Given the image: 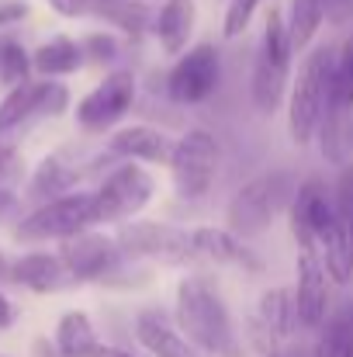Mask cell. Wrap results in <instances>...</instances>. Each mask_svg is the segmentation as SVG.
Returning <instances> with one entry per match:
<instances>
[{
  "label": "cell",
  "instance_id": "6da1fadb",
  "mask_svg": "<svg viewBox=\"0 0 353 357\" xmlns=\"http://www.w3.org/2000/svg\"><path fill=\"white\" fill-rule=\"evenodd\" d=\"M177 326L208 357H242L233 316L205 274H187L177 284Z\"/></svg>",
  "mask_w": 353,
  "mask_h": 357
},
{
  "label": "cell",
  "instance_id": "7a4b0ae2",
  "mask_svg": "<svg viewBox=\"0 0 353 357\" xmlns=\"http://www.w3.org/2000/svg\"><path fill=\"white\" fill-rule=\"evenodd\" d=\"M336 84V45H319L301 59L298 80L288 98V128L298 146H308L319 135L326 105Z\"/></svg>",
  "mask_w": 353,
  "mask_h": 357
},
{
  "label": "cell",
  "instance_id": "3957f363",
  "mask_svg": "<svg viewBox=\"0 0 353 357\" xmlns=\"http://www.w3.org/2000/svg\"><path fill=\"white\" fill-rule=\"evenodd\" d=\"M298 177L291 170H267L253 181H246L229 202V229L235 236L249 239L263 229H270L295 202Z\"/></svg>",
  "mask_w": 353,
  "mask_h": 357
},
{
  "label": "cell",
  "instance_id": "277c9868",
  "mask_svg": "<svg viewBox=\"0 0 353 357\" xmlns=\"http://www.w3.org/2000/svg\"><path fill=\"white\" fill-rule=\"evenodd\" d=\"M291 56H295V49H291V35H288V17L281 10H270L260 49L253 56V77H249V98L260 115H274L284 105Z\"/></svg>",
  "mask_w": 353,
  "mask_h": 357
},
{
  "label": "cell",
  "instance_id": "5b68a950",
  "mask_svg": "<svg viewBox=\"0 0 353 357\" xmlns=\"http://www.w3.org/2000/svg\"><path fill=\"white\" fill-rule=\"evenodd\" d=\"M94 226H97L94 191H70V195H59L52 202H42L35 212H28L14 226V236L24 239V243L66 239V236L84 233V229H94Z\"/></svg>",
  "mask_w": 353,
  "mask_h": 357
},
{
  "label": "cell",
  "instance_id": "8992f818",
  "mask_svg": "<svg viewBox=\"0 0 353 357\" xmlns=\"http://www.w3.org/2000/svg\"><path fill=\"white\" fill-rule=\"evenodd\" d=\"M170 174H173V188L180 198H205L219 177L222 167V146L208 128H187L170 156Z\"/></svg>",
  "mask_w": 353,
  "mask_h": 357
},
{
  "label": "cell",
  "instance_id": "52a82bcc",
  "mask_svg": "<svg viewBox=\"0 0 353 357\" xmlns=\"http://www.w3.org/2000/svg\"><path fill=\"white\" fill-rule=\"evenodd\" d=\"M152 174L139 160H121L115 163L101 184L94 188V205H97V226L101 222H125L135 219L149 198H152Z\"/></svg>",
  "mask_w": 353,
  "mask_h": 357
},
{
  "label": "cell",
  "instance_id": "ba28073f",
  "mask_svg": "<svg viewBox=\"0 0 353 357\" xmlns=\"http://www.w3.org/2000/svg\"><path fill=\"white\" fill-rule=\"evenodd\" d=\"M222 84V52L215 42H198L194 49H184L166 77V98L184 108L205 105Z\"/></svg>",
  "mask_w": 353,
  "mask_h": 357
},
{
  "label": "cell",
  "instance_id": "9c48e42d",
  "mask_svg": "<svg viewBox=\"0 0 353 357\" xmlns=\"http://www.w3.org/2000/svg\"><path fill=\"white\" fill-rule=\"evenodd\" d=\"M118 246L128 260H159V264H194L198 253L191 246V233L166 222H135L125 219L118 229Z\"/></svg>",
  "mask_w": 353,
  "mask_h": 357
},
{
  "label": "cell",
  "instance_id": "30bf717a",
  "mask_svg": "<svg viewBox=\"0 0 353 357\" xmlns=\"http://www.w3.org/2000/svg\"><path fill=\"white\" fill-rule=\"evenodd\" d=\"M70 108V91L66 84H59L56 77H42V80H24L7 87V98L0 101V135L28 125L31 119H52L63 115Z\"/></svg>",
  "mask_w": 353,
  "mask_h": 357
},
{
  "label": "cell",
  "instance_id": "8fae6325",
  "mask_svg": "<svg viewBox=\"0 0 353 357\" xmlns=\"http://www.w3.org/2000/svg\"><path fill=\"white\" fill-rule=\"evenodd\" d=\"M59 257L66 260L77 281H111L128 260L115 236H104L94 229L59 239Z\"/></svg>",
  "mask_w": 353,
  "mask_h": 357
},
{
  "label": "cell",
  "instance_id": "7c38bea8",
  "mask_svg": "<svg viewBox=\"0 0 353 357\" xmlns=\"http://www.w3.org/2000/svg\"><path fill=\"white\" fill-rule=\"evenodd\" d=\"M135 73L128 70H111L94 91H87L77 105V121L80 128L87 132H104V128H115L118 121L125 119L135 105Z\"/></svg>",
  "mask_w": 353,
  "mask_h": 357
},
{
  "label": "cell",
  "instance_id": "4fadbf2b",
  "mask_svg": "<svg viewBox=\"0 0 353 357\" xmlns=\"http://www.w3.org/2000/svg\"><path fill=\"white\" fill-rule=\"evenodd\" d=\"M329 271L319 257L315 246H298V281H295V302H298V316L301 326L315 330L326 323L329 312Z\"/></svg>",
  "mask_w": 353,
  "mask_h": 357
},
{
  "label": "cell",
  "instance_id": "5bb4252c",
  "mask_svg": "<svg viewBox=\"0 0 353 357\" xmlns=\"http://www.w3.org/2000/svg\"><path fill=\"white\" fill-rule=\"evenodd\" d=\"M7 278H10L14 284L35 291V295H49V291H63V288L80 284V281L73 278V271L66 267V260L59 257V250H56V253L35 250V253L17 257V260L7 267Z\"/></svg>",
  "mask_w": 353,
  "mask_h": 357
},
{
  "label": "cell",
  "instance_id": "9a60e30c",
  "mask_svg": "<svg viewBox=\"0 0 353 357\" xmlns=\"http://www.w3.org/2000/svg\"><path fill=\"white\" fill-rule=\"evenodd\" d=\"M135 337L152 357H208L198 344H191V337L180 326H173L159 309H142L139 312Z\"/></svg>",
  "mask_w": 353,
  "mask_h": 357
},
{
  "label": "cell",
  "instance_id": "2e32d148",
  "mask_svg": "<svg viewBox=\"0 0 353 357\" xmlns=\"http://www.w3.org/2000/svg\"><path fill=\"white\" fill-rule=\"evenodd\" d=\"M298 326H301V316H298L295 288H270L260 295L253 333L267 340V351L274 347V340H288L291 333H298Z\"/></svg>",
  "mask_w": 353,
  "mask_h": 357
},
{
  "label": "cell",
  "instance_id": "e0dca14e",
  "mask_svg": "<svg viewBox=\"0 0 353 357\" xmlns=\"http://www.w3.org/2000/svg\"><path fill=\"white\" fill-rule=\"evenodd\" d=\"M111 153L121 160H139V163H159L166 167L170 156H173V146L177 139L166 135L163 128H152V125H125L111 135Z\"/></svg>",
  "mask_w": 353,
  "mask_h": 357
},
{
  "label": "cell",
  "instance_id": "ac0fdd59",
  "mask_svg": "<svg viewBox=\"0 0 353 357\" xmlns=\"http://www.w3.org/2000/svg\"><path fill=\"white\" fill-rule=\"evenodd\" d=\"M191 246L198 253V260H215V264H233L246 271H260V257L249 250V243L235 236L233 229H219V226H198L191 229Z\"/></svg>",
  "mask_w": 353,
  "mask_h": 357
},
{
  "label": "cell",
  "instance_id": "d6986e66",
  "mask_svg": "<svg viewBox=\"0 0 353 357\" xmlns=\"http://www.w3.org/2000/svg\"><path fill=\"white\" fill-rule=\"evenodd\" d=\"M152 31H156L163 52L180 56L194 31V0H166L152 17Z\"/></svg>",
  "mask_w": 353,
  "mask_h": 357
},
{
  "label": "cell",
  "instance_id": "ffe728a7",
  "mask_svg": "<svg viewBox=\"0 0 353 357\" xmlns=\"http://www.w3.org/2000/svg\"><path fill=\"white\" fill-rule=\"evenodd\" d=\"M80 177H84L80 167H73L66 156L52 153V156H45V160L35 167L28 195L42 205V202H52V198H59V195H70V191L80 184Z\"/></svg>",
  "mask_w": 353,
  "mask_h": 357
},
{
  "label": "cell",
  "instance_id": "44dd1931",
  "mask_svg": "<svg viewBox=\"0 0 353 357\" xmlns=\"http://www.w3.org/2000/svg\"><path fill=\"white\" fill-rule=\"evenodd\" d=\"M84 63V49L77 38L70 35H52L49 42H42L31 56V70L38 77H66V73H77V66Z\"/></svg>",
  "mask_w": 353,
  "mask_h": 357
},
{
  "label": "cell",
  "instance_id": "7402d4cb",
  "mask_svg": "<svg viewBox=\"0 0 353 357\" xmlns=\"http://www.w3.org/2000/svg\"><path fill=\"white\" fill-rule=\"evenodd\" d=\"M97 333H94V323L87 312L80 309H70L59 316V326H56V351L59 357H94L97 351Z\"/></svg>",
  "mask_w": 353,
  "mask_h": 357
},
{
  "label": "cell",
  "instance_id": "603a6c76",
  "mask_svg": "<svg viewBox=\"0 0 353 357\" xmlns=\"http://www.w3.org/2000/svg\"><path fill=\"white\" fill-rule=\"evenodd\" d=\"M91 14L94 17H104L108 24L121 28L132 38L146 35L152 28V17H156V10L149 3H142V0H94V10Z\"/></svg>",
  "mask_w": 353,
  "mask_h": 357
},
{
  "label": "cell",
  "instance_id": "cb8c5ba5",
  "mask_svg": "<svg viewBox=\"0 0 353 357\" xmlns=\"http://www.w3.org/2000/svg\"><path fill=\"white\" fill-rule=\"evenodd\" d=\"M329 0H291V14H288V35H291V49L305 52L312 45V38L319 35L322 21H326Z\"/></svg>",
  "mask_w": 353,
  "mask_h": 357
},
{
  "label": "cell",
  "instance_id": "d4e9b609",
  "mask_svg": "<svg viewBox=\"0 0 353 357\" xmlns=\"http://www.w3.org/2000/svg\"><path fill=\"white\" fill-rule=\"evenodd\" d=\"M312 357H353V305H343L336 316L326 319Z\"/></svg>",
  "mask_w": 353,
  "mask_h": 357
},
{
  "label": "cell",
  "instance_id": "484cf974",
  "mask_svg": "<svg viewBox=\"0 0 353 357\" xmlns=\"http://www.w3.org/2000/svg\"><path fill=\"white\" fill-rule=\"evenodd\" d=\"M84 49V63H94V66H104V63H115L118 59V38L115 35H104V31H94L80 42Z\"/></svg>",
  "mask_w": 353,
  "mask_h": 357
},
{
  "label": "cell",
  "instance_id": "4316f807",
  "mask_svg": "<svg viewBox=\"0 0 353 357\" xmlns=\"http://www.w3.org/2000/svg\"><path fill=\"white\" fill-rule=\"evenodd\" d=\"M256 7H260V0H229L226 3V17H222V35L226 38H239L249 28Z\"/></svg>",
  "mask_w": 353,
  "mask_h": 357
},
{
  "label": "cell",
  "instance_id": "83f0119b",
  "mask_svg": "<svg viewBox=\"0 0 353 357\" xmlns=\"http://www.w3.org/2000/svg\"><path fill=\"white\" fill-rule=\"evenodd\" d=\"M336 84L353 98V35L336 49Z\"/></svg>",
  "mask_w": 353,
  "mask_h": 357
},
{
  "label": "cell",
  "instance_id": "f1b7e54d",
  "mask_svg": "<svg viewBox=\"0 0 353 357\" xmlns=\"http://www.w3.org/2000/svg\"><path fill=\"white\" fill-rule=\"evenodd\" d=\"M24 174V163L14 146H0V184H14Z\"/></svg>",
  "mask_w": 353,
  "mask_h": 357
},
{
  "label": "cell",
  "instance_id": "f546056e",
  "mask_svg": "<svg viewBox=\"0 0 353 357\" xmlns=\"http://www.w3.org/2000/svg\"><path fill=\"white\" fill-rule=\"evenodd\" d=\"M45 3L63 17H87L94 10V0H45Z\"/></svg>",
  "mask_w": 353,
  "mask_h": 357
},
{
  "label": "cell",
  "instance_id": "4dcf8cb0",
  "mask_svg": "<svg viewBox=\"0 0 353 357\" xmlns=\"http://www.w3.org/2000/svg\"><path fill=\"white\" fill-rule=\"evenodd\" d=\"M21 17H28V3H24V0H7V3H0V28H3V24H14V21H21Z\"/></svg>",
  "mask_w": 353,
  "mask_h": 357
},
{
  "label": "cell",
  "instance_id": "1f68e13d",
  "mask_svg": "<svg viewBox=\"0 0 353 357\" xmlns=\"http://www.w3.org/2000/svg\"><path fill=\"white\" fill-rule=\"evenodd\" d=\"M17 205H21V198L10 191V184H0V222H7L17 212Z\"/></svg>",
  "mask_w": 353,
  "mask_h": 357
},
{
  "label": "cell",
  "instance_id": "d6a6232c",
  "mask_svg": "<svg viewBox=\"0 0 353 357\" xmlns=\"http://www.w3.org/2000/svg\"><path fill=\"white\" fill-rule=\"evenodd\" d=\"M14 326V305L0 295V330H10Z\"/></svg>",
  "mask_w": 353,
  "mask_h": 357
},
{
  "label": "cell",
  "instance_id": "836d02e7",
  "mask_svg": "<svg viewBox=\"0 0 353 357\" xmlns=\"http://www.w3.org/2000/svg\"><path fill=\"white\" fill-rule=\"evenodd\" d=\"M94 357H135V354H128V351H121V347H108V344H97Z\"/></svg>",
  "mask_w": 353,
  "mask_h": 357
},
{
  "label": "cell",
  "instance_id": "e575fe53",
  "mask_svg": "<svg viewBox=\"0 0 353 357\" xmlns=\"http://www.w3.org/2000/svg\"><path fill=\"white\" fill-rule=\"evenodd\" d=\"M267 357H301V351L298 347H270Z\"/></svg>",
  "mask_w": 353,
  "mask_h": 357
},
{
  "label": "cell",
  "instance_id": "d590c367",
  "mask_svg": "<svg viewBox=\"0 0 353 357\" xmlns=\"http://www.w3.org/2000/svg\"><path fill=\"white\" fill-rule=\"evenodd\" d=\"M7 45H10V38H7V35H0V63H3V56H7Z\"/></svg>",
  "mask_w": 353,
  "mask_h": 357
},
{
  "label": "cell",
  "instance_id": "8d00e7d4",
  "mask_svg": "<svg viewBox=\"0 0 353 357\" xmlns=\"http://www.w3.org/2000/svg\"><path fill=\"white\" fill-rule=\"evenodd\" d=\"M350 149H353V121H350Z\"/></svg>",
  "mask_w": 353,
  "mask_h": 357
},
{
  "label": "cell",
  "instance_id": "74e56055",
  "mask_svg": "<svg viewBox=\"0 0 353 357\" xmlns=\"http://www.w3.org/2000/svg\"><path fill=\"white\" fill-rule=\"evenodd\" d=\"M350 233H353V222H350Z\"/></svg>",
  "mask_w": 353,
  "mask_h": 357
}]
</instances>
